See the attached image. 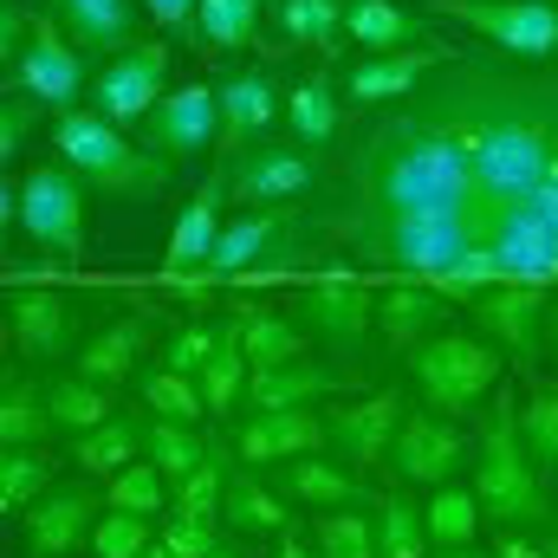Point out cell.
<instances>
[{"label": "cell", "mask_w": 558, "mask_h": 558, "mask_svg": "<svg viewBox=\"0 0 558 558\" xmlns=\"http://www.w3.org/2000/svg\"><path fill=\"white\" fill-rule=\"evenodd\" d=\"M403 416H410L403 390H377V397L338 403V410L325 416V435H331V448H338L351 468H377V461L390 454V441H397Z\"/></svg>", "instance_id": "cell-17"}, {"label": "cell", "mask_w": 558, "mask_h": 558, "mask_svg": "<svg viewBox=\"0 0 558 558\" xmlns=\"http://www.w3.org/2000/svg\"><path fill=\"white\" fill-rule=\"evenodd\" d=\"M162 98H169V46L162 39H143L131 52H118L105 72H92V111L118 131L143 124Z\"/></svg>", "instance_id": "cell-10"}, {"label": "cell", "mask_w": 558, "mask_h": 558, "mask_svg": "<svg viewBox=\"0 0 558 558\" xmlns=\"http://www.w3.org/2000/svg\"><path fill=\"white\" fill-rule=\"evenodd\" d=\"M98 507H105V487H52L39 494L26 513H20V539L26 558H65L78 553L98 526Z\"/></svg>", "instance_id": "cell-13"}, {"label": "cell", "mask_w": 558, "mask_h": 558, "mask_svg": "<svg viewBox=\"0 0 558 558\" xmlns=\"http://www.w3.org/2000/svg\"><path fill=\"white\" fill-rule=\"evenodd\" d=\"M221 526L228 533H292V507L274 481H260L241 454H228V487H221Z\"/></svg>", "instance_id": "cell-24"}, {"label": "cell", "mask_w": 558, "mask_h": 558, "mask_svg": "<svg viewBox=\"0 0 558 558\" xmlns=\"http://www.w3.org/2000/svg\"><path fill=\"white\" fill-rule=\"evenodd\" d=\"M137 390H143V403H149L156 416L189 422V428H202V422H208V397H202V384H195V377H182V371H169V364H162V371H149Z\"/></svg>", "instance_id": "cell-42"}, {"label": "cell", "mask_w": 558, "mask_h": 558, "mask_svg": "<svg viewBox=\"0 0 558 558\" xmlns=\"http://www.w3.org/2000/svg\"><path fill=\"white\" fill-rule=\"evenodd\" d=\"M228 441H234V454L247 468H279V461H299V454L331 448L325 416H312V410H247V416L228 428Z\"/></svg>", "instance_id": "cell-16"}, {"label": "cell", "mask_w": 558, "mask_h": 558, "mask_svg": "<svg viewBox=\"0 0 558 558\" xmlns=\"http://www.w3.org/2000/svg\"><path fill=\"white\" fill-rule=\"evenodd\" d=\"M221 331H228V325H202V318H189V325L169 338L162 364H169V371H182V377H202V371H208V357L221 351Z\"/></svg>", "instance_id": "cell-45"}, {"label": "cell", "mask_w": 558, "mask_h": 558, "mask_svg": "<svg viewBox=\"0 0 558 558\" xmlns=\"http://www.w3.org/2000/svg\"><path fill=\"white\" fill-rule=\"evenodd\" d=\"M331 390H338V377L299 357V364L254 371L247 390H241V403H247V410H305V403H318V397H331Z\"/></svg>", "instance_id": "cell-28"}, {"label": "cell", "mask_w": 558, "mask_h": 558, "mask_svg": "<svg viewBox=\"0 0 558 558\" xmlns=\"http://www.w3.org/2000/svg\"><path fill=\"white\" fill-rule=\"evenodd\" d=\"M474 500H481V520H494L500 533H520V526L553 520V500L539 487V468L526 461V441H520V403L513 397H494L487 403L481 441H474Z\"/></svg>", "instance_id": "cell-2"}, {"label": "cell", "mask_w": 558, "mask_h": 558, "mask_svg": "<svg viewBox=\"0 0 558 558\" xmlns=\"http://www.w3.org/2000/svg\"><path fill=\"white\" fill-rule=\"evenodd\" d=\"M143 428H149V422H143L137 410H118L111 422H98L92 435H72V461H78L92 481H111V474H124L143 454Z\"/></svg>", "instance_id": "cell-27"}, {"label": "cell", "mask_w": 558, "mask_h": 558, "mask_svg": "<svg viewBox=\"0 0 558 558\" xmlns=\"http://www.w3.org/2000/svg\"><path fill=\"white\" fill-rule=\"evenodd\" d=\"M85 85H92V65H85V52L65 39V26L52 20V13H39L33 20V39H26V52L7 65V92H26V98H39L46 111H78V98H85Z\"/></svg>", "instance_id": "cell-8"}, {"label": "cell", "mask_w": 558, "mask_h": 558, "mask_svg": "<svg viewBox=\"0 0 558 558\" xmlns=\"http://www.w3.org/2000/svg\"><path fill=\"white\" fill-rule=\"evenodd\" d=\"M410 384H416V397L428 410L468 416V410H481L494 397L500 351L481 344V338H468V331H435V338H422L416 351H410Z\"/></svg>", "instance_id": "cell-4"}, {"label": "cell", "mask_w": 558, "mask_h": 558, "mask_svg": "<svg viewBox=\"0 0 558 558\" xmlns=\"http://www.w3.org/2000/svg\"><path fill=\"white\" fill-rule=\"evenodd\" d=\"M52 410H46V384H26V377H7L0 384V441L7 448H46Z\"/></svg>", "instance_id": "cell-32"}, {"label": "cell", "mask_w": 558, "mask_h": 558, "mask_svg": "<svg viewBox=\"0 0 558 558\" xmlns=\"http://www.w3.org/2000/svg\"><path fill=\"white\" fill-rule=\"evenodd\" d=\"M422 520H428V546H474L481 539V500L474 487H435L422 500Z\"/></svg>", "instance_id": "cell-35"}, {"label": "cell", "mask_w": 558, "mask_h": 558, "mask_svg": "<svg viewBox=\"0 0 558 558\" xmlns=\"http://www.w3.org/2000/svg\"><path fill=\"white\" fill-rule=\"evenodd\" d=\"M143 318H118V325H105V331H92L85 344H78V377H92V384H124L131 377V364L143 357Z\"/></svg>", "instance_id": "cell-31"}, {"label": "cell", "mask_w": 558, "mask_h": 558, "mask_svg": "<svg viewBox=\"0 0 558 558\" xmlns=\"http://www.w3.org/2000/svg\"><path fill=\"white\" fill-rule=\"evenodd\" d=\"M143 461H156V468L169 474V487H175V481H189V474L208 461V435H195L189 422L156 416L149 428H143Z\"/></svg>", "instance_id": "cell-37"}, {"label": "cell", "mask_w": 558, "mask_h": 558, "mask_svg": "<svg viewBox=\"0 0 558 558\" xmlns=\"http://www.w3.org/2000/svg\"><path fill=\"white\" fill-rule=\"evenodd\" d=\"M149 546H156V526H149L143 513H118V507H105L98 526H92V553L98 558H143Z\"/></svg>", "instance_id": "cell-44"}, {"label": "cell", "mask_w": 558, "mask_h": 558, "mask_svg": "<svg viewBox=\"0 0 558 558\" xmlns=\"http://www.w3.org/2000/svg\"><path fill=\"white\" fill-rule=\"evenodd\" d=\"M274 487L299 507H318V513H338V507H364L371 487L357 481L351 461H325V454H299V461H279Z\"/></svg>", "instance_id": "cell-22"}, {"label": "cell", "mask_w": 558, "mask_h": 558, "mask_svg": "<svg viewBox=\"0 0 558 558\" xmlns=\"http://www.w3.org/2000/svg\"><path fill=\"white\" fill-rule=\"evenodd\" d=\"M461 454H468V441H461V428H454V422L428 416V410H410L384 461H390L397 487H441V481H454Z\"/></svg>", "instance_id": "cell-14"}, {"label": "cell", "mask_w": 558, "mask_h": 558, "mask_svg": "<svg viewBox=\"0 0 558 558\" xmlns=\"http://www.w3.org/2000/svg\"><path fill=\"white\" fill-rule=\"evenodd\" d=\"M428 13L461 20L507 59H558V7L553 0H428Z\"/></svg>", "instance_id": "cell-7"}, {"label": "cell", "mask_w": 558, "mask_h": 558, "mask_svg": "<svg viewBox=\"0 0 558 558\" xmlns=\"http://www.w3.org/2000/svg\"><path fill=\"white\" fill-rule=\"evenodd\" d=\"M156 539L169 546L175 558H208L221 546V526H208V520H182V513H169L162 526H156Z\"/></svg>", "instance_id": "cell-46"}, {"label": "cell", "mask_w": 558, "mask_h": 558, "mask_svg": "<svg viewBox=\"0 0 558 558\" xmlns=\"http://www.w3.org/2000/svg\"><path fill=\"white\" fill-rule=\"evenodd\" d=\"M247 377H254V364H247L241 325L228 318V331H221V351H215V357H208V371L195 377V384H202V397H208V416H234V410H241V390H247Z\"/></svg>", "instance_id": "cell-33"}, {"label": "cell", "mask_w": 558, "mask_h": 558, "mask_svg": "<svg viewBox=\"0 0 558 558\" xmlns=\"http://www.w3.org/2000/svg\"><path fill=\"white\" fill-rule=\"evenodd\" d=\"M221 202H228V162L182 202V215H175V228H169V254H162V279H189L208 254H215V241H221Z\"/></svg>", "instance_id": "cell-19"}, {"label": "cell", "mask_w": 558, "mask_h": 558, "mask_svg": "<svg viewBox=\"0 0 558 558\" xmlns=\"http://www.w3.org/2000/svg\"><path fill=\"white\" fill-rule=\"evenodd\" d=\"M546 558H558V546H546Z\"/></svg>", "instance_id": "cell-56"}, {"label": "cell", "mask_w": 558, "mask_h": 558, "mask_svg": "<svg viewBox=\"0 0 558 558\" xmlns=\"http://www.w3.org/2000/svg\"><path fill=\"white\" fill-rule=\"evenodd\" d=\"M520 441L539 474H558V390H533L520 403Z\"/></svg>", "instance_id": "cell-43"}, {"label": "cell", "mask_w": 558, "mask_h": 558, "mask_svg": "<svg viewBox=\"0 0 558 558\" xmlns=\"http://www.w3.org/2000/svg\"><path fill=\"white\" fill-rule=\"evenodd\" d=\"M312 546H318V558H377V513H364V507L318 513Z\"/></svg>", "instance_id": "cell-40"}, {"label": "cell", "mask_w": 558, "mask_h": 558, "mask_svg": "<svg viewBox=\"0 0 558 558\" xmlns=\"http://www.w3.org/2000/svg\"><path fill=\"white\" fill-rule=\"evenodd\" d=\"M7 325H13V351L33 364H59L65 351H78V305L59 286H13L7 292Z\"/></svg>", "instance_id": "cell-11"}, {"label": "cell", "mask_w": 558, "mask_h": 558, "mask_svg": "<svg viewBox=\"0 0 558 558\" xmlns=\"http://www.w3.org/2000/svg\"><path fill=\"white\" fill-rule=\"evenodd\" d=\"M286 131L299 149H331L338 131H344V92H338V78H305V85H292L286 92Z\"/></svg>", "instance_id": "cell-25"}, {"label": "cell", "mask_w": 558, "mask_h": 558, "mask_svg": "<svg viewBox=\"0 0 558 558\" xmlns=\"http://www.w3.org/2000/svg\"><path fill=\"white\" fill-rule=\"evenodd\" d=\"M344 33H351L364 52H410V46H428V20H416V13L397 7V0H344Z\"/></svg>", "instance_id": "cell-26"}, {"label": "cell", "mask_w": 558, "mask_h": 558, "mask_svg": "<svg viewBox=\"0 0 558 558\" xmlns=\"http://www.w3.org/2000/svg\"><path fill=\"white\" fill-rule=\"evenodd\" d=\"M195 26H202V46H215V52H241V46L260 39V0H202Z\"/></svg>", "instance_id": "cell-41"}, {"label": "cell", "mask_w": 558, "mask_h": 558, "mask_svg": "<svg viewBox=\"0 0 558 558\" xmlns=\"http://www.w3.org/2000/svg\"><path fill=\"white\" fill-rule=\"evenodd\" d=\"M292 318L331 344L338 364H364V344H371V325H377V292L371 279H357L351 267H325V279H312L292 305Z\"/></svg>", "instance_id": "cell-5"}, {"label": "cell", "mask_w": 558, "mask_h": 558, "mask_svg": "<svg viewBox=\"0 0 558 558\" xmlns=\"http://www.w3.org/2000/svg\"><path fill=\"white\" fill-rule=\"evenodd\" d=\"M143 7H149V20H162V33H175V39H202V26H195L202 0H143Z\"/></svg>", "instance_id": "cell-49"}, {"label": "cell", "mask_w": 558, "mask_h": 558, "mask_svg": "<svg viewBox=\"0 0 558 558\" xmlns=\"http://www.w3.org/2000/svg\"><path fill=\"white\" fill-rule=\"evenodd\" d=\"M305 215L364 274L441 286L481 260L558 292V65L448 52L377 111H357Z\"/></svg>", "instance_id": "cell-1"}, {"label": "cell", "mask_w": 558, "mask_h": 558, "mask_svg": "<svg viewBox=\"0 0 558 558\" xmlns=\"http://www.w3.org/2000/svg\"><path fill=\"white\" fill-rule=\"evenodd\" d=\"M428 558H487V553H474V546H441V553H428Z\"/></svg>", "instance_id": "cell-53"}, {"label": "cell", "mask_w": 558, "mask_h": 558, "mask_svg": "<svg viewBox=\"0 0 558 558\" xmlns=\"http://www.w3.org/2000/svg\"><path fill=\"white\" fill-rule=\"evenodd\" d=\"M228 318L241 325V344H247V364H254V371L299 364V351H305V338H312V331H299V318H279L267 305H234Z\"/></svg>", "instance_id": "cell-29"}, {"label": "cell", "mask_w": 558, "mask_h": 558, "mask_svg": "<svg viewBox=\"0 0 558 558\" xmlns=\"http://www.w3.org/2000/svg\"><path fill=\"white\" fill-rule=\"evenodd\" d=\"M20 234L59 260L85 254V182H78V169L39 162L20 175Z\"/></svg>", "instance_id": "cell-6"}, {"label": "cell", "mask_w": 558, "mask_h": 558, "mask_svg": "<svg viewBox=\"0 0 558 558\" xmlns=\"http://www.w3.org/2000/svg\"><path fill=\"white\" fill-rule=\"evenodd\" d=\"M46 410H52V428L59 435H92L98 422L118 416L111 403V384H92V377H46Z\"/></svg>", "instance_id": "cell-30"}, {"label": "cell", "mask_w": 558, "mask_h": 558, "mask_svg": "<svg viewBox=\"0 0 558 558\" xmlns=\"http://www.w3.org/2000/svg\"><path fill=\"white\" fill-rule=\"evenodd\" d=\"M169 500H175V487H169V474H162L156 461H131V468L111 474V487H105V507H118V513H143V520L169 513Z\"/></svg>", "instance_id": "cell-39"}, {"label": "cell", "mask_w": 558, "mask_h": 558, "mask_svg": "<svg viewBox=\"0 0 558 558\" xmlns=\"http://www.w3.org/2000/svg\"><path fill=\"white\" fill-rule=\"evenodd\" d=\"M39 98H26V92H7V105H0V162H13L20 156V143L33 137V124H39Z\"/></svg>", "instance_id": "cell-47"}, {"label": "cell", "mask_w": 558, "mask_h": 558, "mask_svg": "<svg viewBox=\"0 0 558 558\" xmlns=\"http://www.w3.org/2000/svg\"><path fill=\"white\" fill-rule=\"evenodd\" d=\"M279 33H286V46L338 52V39H344V0H279Z\"/></svg>", "instance_id": "cell-36"}, {"label": "cell", "mask_w": 558, "mask_h": 558, "mask_svg": "<svg viewBox=\"0 0 558 558\" xmlns=\"http://www.w3.org/2000/svg\"><path fill=\"white\" fill-rule=\"evenodd\" d=\"M59 487V468H52V454L46 448H7L0 454V513H26L39 494H52Z\"/></svg>", "instance_id": "cell-34"}, {"label": "cell", "mask_w": 558, "mask_h": 558, "mask_svg": "<svg viewBox=\"0 0 558 558\" xmlns=\"http://www.w3.org/2000/svg\"><path fill=\"white\" fill-rule=\"evenodd\" d=\"M215 92H221V149L228 156L267 143L286 124V98H279L274 72H228Z\"/></svg>", "instance_id": "cell-18"}, {"label": "cell", "mask_w": 558, "mask_h": 558, "mask_svg": "<svg viewBox=\"0 0 558 558\" xmlns=\"http://www.w3.org/2000/svg\"><path fill=\"white\" fill-rule=\"evenodd\" d=\"M143 558H175V553H169V546H162V539H156V546H149V553H143Z\"/></svg>", "instance_id": "cell-54"}, {"label": "cell", "mask_w": 558, "mask_h": 558, "mask_svg": "<svg viewBox=\"0 0 558 558\" xmlns=\"http://www.w3.org/2000/svg\"><path fill=\"white\" fill-rule=\"evenodd\" d=\"M52 149L65 169H78V182H92L98 195H131V202H149L169 189L175 162L131 143L118 124H105L98 111H65L52 118Z\"/></svg>", "instance_id": "cell-3"}, {"label": "cell", "mask_w": 558, "mask_h": 558, "mask_svg": "<svg viewBox=\"0 0 558 558\" xmlns=\"http://www.w3.org/2000/svg\"><path fill=\"white\" fill-rule=\"evenodd\" d=\"M274 558H318V546H299V539H279Z\"/></svg>", "instance_id": "cell-51"}, {"label": "cell", "mask_w": 558, "mask_h": 558, "mask_svg": "<svg viewBox=\"0 0 558 558\" xmlns=\"http://www.w3.org/2000/svg\"><path fill=\"white\" fill-rule=\"evenodd\" d=\"M33 20H39V13H26L20 0H7V7H0V59H7V65L26 52V39H33Z\"/></svg>", "instance_id": "cell-48"}, {"label": "cell", "mask_w": 558, "mask_h": 558, "mask_svg": "<svg viewBox=\"0 0 558 558\" xmlns=\"http://www.w3.org/2000/svg\"><path fill=\"white\" fill-rule=\"evenodd\" d=\"M546 344H553V357H558V292H553V305H546Z\"/></svg>", "instance_id": "cell-52"}, {"label": "cell", "mask_w": 558, "mask_h": 558, "mask_svg": "<svg viewBox=\"0 0 558 558\" xmlns=\"http://www.w3.org/2000/svg\"><path fill=\"white\" fill-rule=\"evenodd\" d=\"M208 143H221V92L215 85H175L143 118V149H156L169 162H195Z\"/></svg>", "instance_id": "cell-12"}, {"label": "cell", "mask_w": 558, "mask_h": 558, "mask_svg": "<svg viewBox=\"0 0 558 558\" xmlns=\"http://www.w3.org/2000/svg\"><path fill=\"white\" fill-rule=\"evenodd\" d=\"M52 20L85 59H118L137 46V7L131 0H52Z\"/></svg>", "instance_id": "cell-21"}, {"label": "cell", "mask_w": 558, "mask_h": 558, "mask_svg": "<svg viewBox=\"0 0 558 558\" xmlns=\"http://www.w3.org/2000/svg\"><path fill=\"white\" fill-rule=\"evenodd\" d=\"M318 189V156L299 143H254L228 156V195L241 208H292Z\"/></svg>", "instance_id": "cell-9"}, {"label": "cell", "mask_w": 558, "mask_h": 558, "mask_svg": "<svg viewBox=\"0 0 558 558\" xmlns=\"http://www.w3.org/2000/svg\"><path fill=\"white\" fill-rule=\"evenodd\" d=\"M546 305H553L546 286H494V292L474 299V318H481V331H494V344H500L520 371H539Z\"/></svg>", "instance_id": "cell-15"}, {"label": "cell", "mask_w": 558, "mask_h": 558, "mask_svg": "<svg viewBox=\"0 0 558 558\" xmlns=\"http://www.w3.org/2000/svg\"><path fill=\"white\" fill-rule=\"evenodd\" d=\"M454 46H410V52H371V59H357L351 72H344V98H351V111H377V105H390V98H403L410 85H416L428 65H441Z\"/></svg>", "instance_id": "cell-20"}, {"label": "cell", "mask_w": 558, "mask_h": 558, "mask_svg": "<svg viewBox=\"0 0 558 558\" xmlns=\"http://www.w3.org/2000/svg\"><path fill=\"white\" fill-rule=\"evenodd\" d=\"M208 558H241V553H234V546H228V539H221V546H215V553H208Z\"/></svg>", "instance_id": "cell-55"}, {"label": "cell", "mask_w": 558, "mask_h": 558, "mask_svg": "<svg viewBox=\"0 0 558 558\" xmlns=\"http://www.w3.org/2000/svg\"><path fill=\"white\" fill-rule=\"evenodd\" d=\"M494 558H546V553H539L533 539H513V533H500V539H494Z\"/></svg>", "instance_id": "cell-50"}, {"label": "cell", "mask_w": 558, "mask_h": 558, "mask_svg": "<svg viewBox=\"0 0 558 558\" xmlns=\"http://www.w3.org/2000/svg\"><path fill=\"white\" fill-rule=\"evenodd\" d=\"M377 558H428V520L403 487L377 500Z\"/></svg>", "instance_id": "cell-38"}, {"label": "cell", "mask_w": 558, "mask_h": 558, "mask_svg": "<svg viewBox=\"0 0 558 558\" xmlns=\"http://www.w3.org/2000/svg\"><path fill=\"white\" fill-rule=\"evenodd\" d=\"M448 305H454V299H441L435 286H422V279H397V286L377 292V331H384V344H390L397 357H410L422 338L441 331Z\"/></svg>", "instance_id": "cell-23"}]
</instances>
